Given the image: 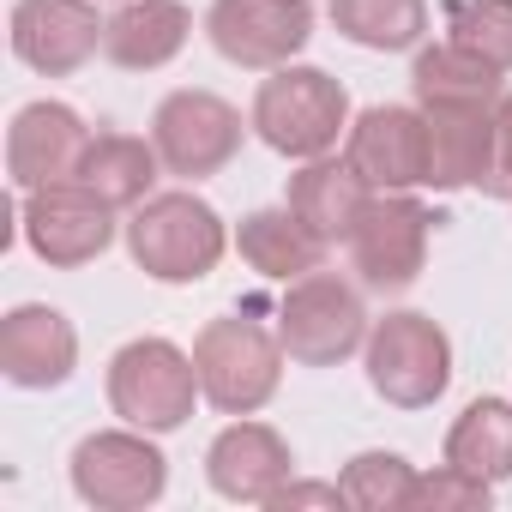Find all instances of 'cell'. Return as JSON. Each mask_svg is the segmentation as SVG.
Wrapping results in <instances>:
<instances>
[{
	"label": "cell",
	"mask_w": 512,
	"mask_h": 512,
	"mask_svg": "<svg viewBox=\"0 0 512 512\" xmlns=\"http://www.w3.org/2000/svg\"><path fill=\"white\" fill-rule=\"evenodd\" d=\"M247 121H253V133H260L266 151H278L290 163H308V157H332L356 115H350V91L326 67L290 61V67L260 79Z\"/></svg>",
	"instance_id": "cell-2"
},
{
	"label": "cell",
	"mask_w": 512,
	"mask_h": 512,
	"mask_svg": "<svg viewBox=\"0 0 512 512\" xmlns=\"http://www.w3.org/2000/svg\"><path fill=\"white\" fill-rule=\"evenodd\" d=\"M446 37L494 73H512V0H446Z\"/></svg>",
	"instance_id": "cell-26"
},
{
	"label": "cell",
	"mask_w": 512,
	"mask_h": 512,
	"mask_svg": "<svg viewBox=\"0 0 512 512\" xmlns=\"http://www.w3.org/2000/svg\"><path fill=\"white\" fill-rule=\"evenodd\" d=\"M193 37V13L181 0H121L103 31V55L121 73H157L169 67Z\"/></svg>",
	"instance_id": "cell-19"
},
{
	"label": "cell",
	"mask_w": 512,
	"mask_h": 512,
	"mask_svg": "<svg viewBox=\"0 0 512 512\" xmlns=\"http://www.w3.org/2000/svg\"><path fill=\"white\" fill-rule=\"evenodd\" d=\"M109 19L97 0H13V55L43 79H73L103 49Z\"/></svg>",
	"instance_id": "cell-14"
},
{
	"label": "cell",
	"mask_w": 512,
	"mask_h": 512,
	"mask_svg": "<svg viewBox=\"0 0 512 512\" xmlns=\"http://www.w3.org/2000/svg\"><path fill=\"white\" fill-rule=\"evenodd\" d=\"M368 302H362V284L338 278V272H308L296 284H284V302H278V338H284V356L296 368H338L350 362L362 344H368Z\"/></svg>",
	"instance_id": "cell-6"
},
{
	"label": "cell",
	"mask_w": 512,
	"mask_h": 512,
	"mask_svg": "<svg viewBox=\"0 0 512 512\" xmlns=\"http://www.w3.org/2000/svg\"><path fill=\"white\" fill-rule=\"evenodd\" d=\"M368 193H374V187H368L344 157H308V163L290 175L284 205H290L326 247H338V241H350V229H356Z\"/></svg>",
	"instance_id": "cell-20"
},
{
	"label": "cell",
	"mask_w": 512,
	"mask_h": 512,
	"mask_svg": "<svg viewBox=\"0 0 512 512\" xmlns=\"http://www.w3.org/2000/svg\"><path fill=\"white\" fill-rule=\"evenodd\" d=\"M434 211L416 193H368L356 229H350V272L362 290L374 296H404L422 266H428V235H434Z\"/></svg>",
	"instance_id": "cell-8"
},
{
	"label": "cell",
	"mask_w": 512,
	"mask_h": 512,
	"mask_svg": "<svg viewBox=\"0 0 512 512\" xmlns=\"http://www.w3.org/2000/svg\"><path fill=\"white\" fill-rule=\"evenodd\" d=\"M205 37L241 73H278L314 43V0H211Z\"/></svg>",
	"instance_id": "cell-11"
},
{
	"label": "cell",
	"mask_w": 512,
	"mask_h": 512,
	"mask_svg": "<svg viewBox=\"0 0 512 512\" xmlns=\"http://www.w3.org/2000/svg\"><path fill=\"white\" fill-rule=\"evenodd\" d=\"M67 482L97 512H145L169 488V458H163L157 434L121 422V428H97L73 446Z\"/></svg>",
	"instance_id": "cell-7"
},
{
	"label": "cell",
	"mask_w": 512,
	"mask_h": 512,
	"mask_svg": "<svg viewBox=\"0 0 512 512\" xmlns=\"http://www.w3.org/2000/svg\"><path fill=\"white\" fill-rule=\"evenodd\" d=\"M410 91H416V103H476V97L488 103V97L506 91V73H494L482 55H470L452 37H440V43H422L416 49Z\"/></svg>",
	"instance_id": "cell-24"
},
{
	"label": "cell",
	"mask_w": 512,
	"mask_h": 512,
	"mask_svg": "<svg viewBox=\"0 0 512 512\" xmlns=\"http://www.w3.org/2000/svg\"><path fill=\"white\" fill-rule=\"evenodd\" d=\"M494 500V482L458 470L440 458V470H416V488H410V512H476Z\"/></svg>",
	"instance_id": "cell-27"
},
{
	"label": "cell",
	"mask_w": 512,
	"mask_h": 512,
	"mask_svg": "<svg viewBox=\"0 0 512 512\" xmlns=\"http://www.w3.org/2000/svg\"><path fill=\"white\" fill-rule=\"evenodd\" d=\"M302 506H326V512H338V506H350L344 500V488L338 482H284L278 494H272V512H302Z\"/></svg>",
	"instance_id": "cell-29"
},
{
	"label": "cell",
	"mask_w": 512,
	"mask_h": 512,
	"mask_svg": "<svg viewBox=\"0 0 512 512\" xmlns=\"http://www.w3.org/2000/svg\"><path fill=\"white\" fill-rule=\"evenodd\" d=\"M494 103H416L428 121V187L434 193H464L482 187L494 169Z\"/></svg>",
	"instance_id": "cell-17"
},
{
	"label": "cell",
	"mask_w": 512,
	"mask_h": 512,
	"mask_svg": "<svg viewBox=\"0 0 512 512\" xmlns=\"http://www.w3.org/2000/svg\"><path fill=\"white\" fill-rule=\"evenodd\" d=\"M440 458L482 482H506L512 476V398H470L458 422L446 428Z\"/></svg>",
	"instance_id": "cell-23"
},
{
	"label": "cell",
	"mask_w": 512,
	"mask_h": 512,
	"mask_svg": "<svg viewBox=\"0 0 512 512\" xmlns=\"http://www.w3.org/2000/svg\"><path fill=\"white\" fill-rule=\"evenodd\" d=\"M127 253L133 266L157 284H205L223 253L235 247V229L217 217L211 199H199L193 187H175V193H151L145 205L127 211Z\"/></svg>",
	"instance_id": "cell-1"
},
{
	"label": "cell",
	"mask_w": 512,
	"mask_h": 512,
	"mask_svg": "<svg viewBox=\"0 0 512 512\" xmlns=\"http://www.w3.org/2000/svg\"><path fill=\"white\" fill-rule=\"evenodd\" d=\"M91 127L73 103H55V97H37L13 115L7 127V175L19 193H37V187H55V181H73L85 151H91Z\"/></svg>",
	"instance_id": "cell-15"
},
{
	"label": "cell",
	"mask_w": 512,
	"mask_h": 512,
	"mask_svg": "<svg viewBox=\"0 0 512 512\" xmlns=\"http://www.w3.org/2000/svg\"><path fill=\"white\" fill-rule=\"evenodd\" d=\"M338 488H344L350 512H410L416 464H410L404 452H386V446H374V452H356V458L344 464Z\"/></svg>",
	"instance_id": "cell-25"
},
{
	"label": "cell",
	"mask_w": 512,
	"mask_h": 512,
	"mask_svg": "<svg viewBox=\"0 0 512 512\" xmlns=\"http://www.w3.org/2000/svg\"><path fill=\"white\" fill-rule=\"evenodd\" d=\"M247 127H253V121H241V109H235L229 97L187 85V91H169V97L157 103V115H151V145H157L163 169L193 187V181H211V175H223V169L235 163Z\"/></svg>",
	"instance_id": "cell-9"
},
{
	"label": "cell",
	"mask_w": 512,
	"mask_h": 512,
	"mask_svg": "<svg viewBox=\"0 0 512 512\" xmlns=\"http://www.w3.org/2000/svg\"><path fill=\"white\" fill-rule=\"evenodd\" d=\"M362 374L368 392L392 410H428L452 386V338L434 314L422 308H392L368 326L362 344Z\"/></svg>",
	"instance_id": "cell-4"
},
{
	"label": "cell",
	"mask_w": 512,
	"mask_h": 512,
	"mask_svg": "<svg viewBox=\"0 0 512 512\" xmlns=\"http://www.w3.org/2000/svg\"><path fill=\"white\" fill-rule=\"evenodd\" d=\"M290 476H296V452L260 416H229L217 428V440L205 446V482H211V494H223L235 506H272V494Z\"/></svg>",
	"instance_id": "cell-13"
},
{
	"label": "cell",
	"mask_w": 512,
	"mask_h": 512,
	"mask_svg": "<svg viewBox=\"0 0 512 512\" xmlns=\"http://www.w3.org/2000/svg\"><path fill=\"white\" fill-rule=\"evenodd\" d=\"M344 163L374 193L428 187V121L410 103H368L344 133Z\"/></svg>",
	"instance_id": "cell-12"
},
{
	"label": "cell",
	"mask_w": 512,
	"mask_h": 512,
	"mask_svg": "<svg viewBox=\"0 0 512 512\" xmlns=\"http://www.w3.org/2000/svg\"><path fill=\"white\" fill-rule=\"evenodd\" d=\"M19 235H25V247L37 253L43 266L79 272V266H91V260L109 253V241H115V205L97 199L73 175V181L19 193Z\"/></svg>",
	"instance_id": "cell-10"
},
{
	"label": "cell",
	"mask_w": 512,
	"mask_h": 512,
	"mask_svg": "<svg viewBox=\"0 0 512 512\" xmlns=\"http://www.w3.org/2000/svg\"><path fill=\"white\" fill-rule=\"evenodd\" d=\"M235 253H241V266L253 278H272V284H296V278H308V272L326 266V241L290 205L247 211L235 223Z\"/></svg>",
	"instance_id": "cell-18"
},
{
	"label": "cell",
	"mask_w": 512,
	"mask_h": 512,
	"mask_svg": "<svg viewBox=\"0 0 512 512\" xmlns=\"http://www.w3.org/2000/svg\"><path fill=\"white\" fill-rule=\"evenodd\" d=\"M109 410L127 422V428H145V434H175L187 428L193 404L205 398L199 392V368H193V350L169 344V338H133L109 356Z\"/></svg>",
	"instance_id": "cell-5"
},
{
	"label": "cell",
	"mask_w": 512,
	"mask_h": 512,
	"mask_svg": "<svg viewBox=\"0 0 512 512\" xmlns=\"http://www.w3.org/2000/svg\"><path fill=\"white\" fill-rule=\"evenodd\" d=\"M79 368V332L49 302H19L0 320V374L19 392H55Z\"/></svg>",
	"instance_id": "cell-16"
},
{
	"label": "cell",
	"mask_w": 512,
	"mask_h": 512,
	"mask_svg": "<svg viewBox=\"0 0 512 512\" xmlns=\"http://www.w3.org/2000/svg\"><path fill=\"white\" fill-rule=\"evenodd\" d=\"M482 193L512 205V91H500V103H494V169H488Z\"/></svg>",
	"instance_id": "cell-28"
},
{
	"label": "cell",
	"mask_w": 512,
	"mask_h": 512,
	"mask_svg": "<svg viewBox=\"0 0 512 512\" xmlns=\"http://www.w3.org/2000/svg\"><path fill=\"white\" fill-rule=\"evenodd\" d=\"M326 13L368 55H416L428 43V0H326Z\"/></svg>",
	"instance_id": "cell-22"
},
{
	"label": "cell",
	"mask_w": 512,
	"mask_h": 512,
	"mask_svg": "<svg viewBox=\"0 0 512 512\" xmlns=\"http://www.w3.org/2000/svg\"><path fill=\"white\" fill-rule=\"evenodd\" d=\"M157 175H169V169H163L157 145L139 139V133H97L91 151H85V163H79V181H85L97 199H109L115 211L145 205V199L157 193Z\"/></svg>",
	"instance_id": "cell-21"
},
{
	"label": "cell",
	"mask_w": 512,
	"mask_h": 512,
	"mask_svg": "<svg viewBox=\"0 0 512 512\" xmlns=\"http://www.w3.org/2000/svg\"><path fill=\"white\" fill-rule=\"evenodd\" d=\"M284 338L278 326H260L247 314H223L205 320L193 338V368H199V392L217 416H260L278 386H284Z\"/></svg>",
	"instance_id": "cell-3"
}]
</instances>
